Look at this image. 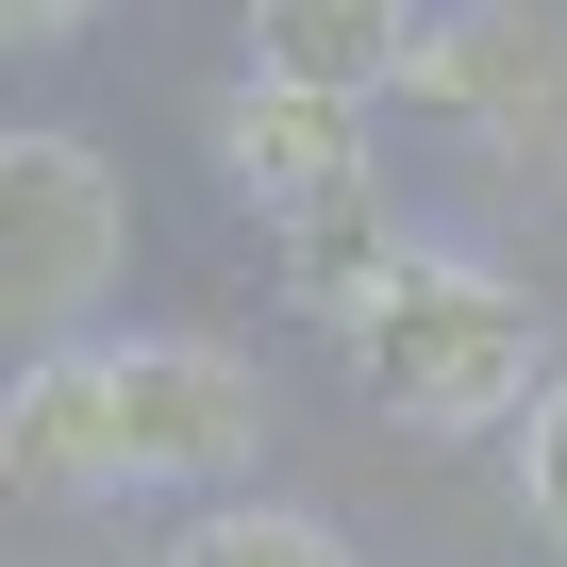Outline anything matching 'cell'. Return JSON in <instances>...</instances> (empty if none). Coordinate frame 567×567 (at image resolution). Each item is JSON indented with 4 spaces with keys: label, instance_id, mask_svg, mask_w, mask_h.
Returning <instances> with one entry per match:
<instances>
[{
    "label": "cell",
    "instance_id": "obj_1",
    "mask_svg": "<svg viewBox=\"0 0 567 567\" xmlns=\"http://www.w3.org/2000/svg\"><path fill=\"white\" fill-rule=\"evenodd\" d=\"M267 451V384L234 351H51L0 384V467L117 501V484H217Z\"/></svg>",
    "mask_w": 567,
    "mask_h": 567
},
{
    "label": "cell",
    "instance_id": "obj_2",
    "mask_svg": "<svg viewBox=\"0 0 567 567\" xmlns=\"http://www.w3.org/2000/svg\"><path fill=\"white\" fill-rule=\"evenodd\" d=\"M334 334H351V384L401 434H484V417H534V384H550V334L501 267H417L401 250L334 301Z\"/></svg>",
    "mask_w": 567,
    "mask_h": 567
},
{
    "label": "cell",
    "instance_id": "obj_3",
    "mask_svg": "<svg viewBox=\"0 0 567 567\" xmlns=\"http://www.w3.org/2000/svg\"><path fill=\"white\" fill-rule=\"evenodd\" d=\"M117 284V167L84 134H0V334H51Z\"/></svg>",
    "mask_w": 567,
    "mask_h": 567
},
{
    "label": "cell",
    "instance_id": "obj_4",
    "mask_svg": "<svg viewBox=\"0 0 567 567\" xmlns=\"http://www.w3.org/2000/svg\"><path fill=\"white\" fill-rule=\"evenodd\" d=\"M217 167H234L284 234L368 200V134H351V101H301V84H234V101H217Z\"/></svg>",
    "mask_w": 567,
    "mask_h": 567
},
{
    "label": "cell",
    "instance_id": "obj_5",
    "mask_svg": "<svg viewBox=\"0 0 567 567\" xmlns=\"http://www.w3.org/2000/svg\"><path fill=\"white\" fill-rule=\"evenodd\" d=\"M401 84H434V101H467V117H501V151H567V51H550V18L534 0H467V34H417V68Z\"/></svg>",
    "mask_w": 567,
    "mask_h": 567
},
{
    "label": "cell",
    "instance_id": "obj_6",
    "mask_svg": "<svg viewBox=\"0 0 567 567\" xmlns=\"http://www.w3.org/2000/svg\"><path fill=\"white\" fill-rule=\"evenodd\" d=\"M417 68V0H250V84L301 101H368Z\"/></svg>",
    "mask_w": 567,
    "mask_h": 567
},
{
    "label": "cell",
    "instance_id": "obj_7",
    "mask_svg": "<svg viewBox=\"0 0 567 567\" xmlns=\"http://www.w3.org/2000/svg\"><path fill=\"white\" fill-rule=\"evenodd\" d=\"M184 567H351V550H334L318 517H267V501H250V517H200Z\"/></svg>",
    "mask_w": 567,
    "mask_h": 567
},
{
    "label": "cell",
    "instance_id": "obj_8",
    "mask_svg": "<svg viewBox=\"0 0 567 567\" xmlns=\"http://www.w3.org/2000/svg\"><path fill=\"white\" fill-rule=\"evenodd\" d=\"M517 501H534V534L567 550V384H534V417H517Z\"/></svg>",
    "mask_w": 567,
    "mask_h": 567
},
{
    "label": "cell",
    "instance_id": "obj_9",
    "mask_svg": "<svg viewBox=\"0 0 567 567\" xmlns=\"http://www.w3.org/2000/svg\"><path fill=\"white\" fill-rule=\"evenodd\" d=\"M68 18H101V0H0V51H34V34H68Z\"/></svg>",
    "mask_w": 567,
    "mask_h": 567
}]
</instances>
